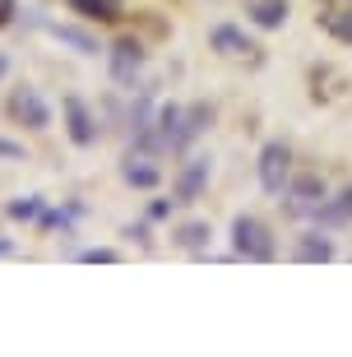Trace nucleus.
<instances>
[{"mask_svg": "<svg viewBox=\"0 0 352 357\" xmlns=\"http://www.w3.org/2000/svg\"><path fill=\"white\" fill-rule=\"evenodd\" d=\"M232 246L236 255H246V260H274V237H269V227L260 218H236L232 223Z\"/></svg>", "mask_w": 352, "mask_h": 357, "instance_id": "f257e3e1", "label": "nucleus"}, {"mask_svg": "<svg viewBox=\"0 0 352 357\" xmlns=\"http://www.w3.org/2000/svg\"><path fill=\"white\" fill-rule=\"evenodd\" d=\"M10 116L19 121V126H28V130H47V126H52L47 102H42L38 89H28V84H19V89L10 93Z\"/></svg>", "mask_w": 352, "mask_h": 357, "instance_id": "f03ea898", "label": "nucleus"}, {"mask_svg": "<svg viewBox=\"0 0 352 357\" xmlns=\"http://www.w3.org/2000/svg\"><path fill=\"white\" fill-rule=\"evenodd\" d=\"M283 199H287V213L292 218H315L320 204H325V181L320 176H301V181H292V190Z\"/></svg>", "mask_w": 352, "mask_h": 357, "instance_id": "7ed1b4c3", "label": "nucleus"}, {"mask_svg": "<svg viewBox=\"0 0 352 357\" xmlns=\"http://www.w3.org/2000/svg\"><path fill=\"white\" fill-rule=\"evenodd\" d=\"M287 162H292L287 144H264V153H260V181H264L269 195H283V190H287Z\"/></svg>", "mask_w": 352, "mask_h": 357, "instance_id": "20e7f679", "label": "nucleus"}, {"mask_svg": "<svg viewBox=\"0 0 352 357\" xmlns=\"http://www.w3.org/2000/svg\"><path fill=\"white\" fill-rule=\"evenodd\" d=\"M66 135L79 149H89L93 139H98V121H93V112L79 102V98H66Z\"/></svg>", "mask_w": 352, "mask_h": 357, "instance_id": "39448f33", "label": "nucleus"}, {"mask_svg": "<svg viewBox=\"0 0 352 357\" xmlns=\"http://www.w3.org/2000/svg\"><path fill=\"white\" fill-rule=\"evenodd\" d=\"M139 66H144V47L130 42V38H121L116 47H112V79L116 84H135Z\"/></svg>", "mask_w": 352, "mask_h": 357, "instance_id": "423d86ee", "label": "nucleus"}, {"mask_svg": "<svg viewBox=\"0 0 352 357\" xmlns=\"http://www.w3.org/2000/svg\"><path fill=\"white\" fill-rule=\"evenodd\" d=\"M320 24L339 42H352V0H320Z\"/></svg>", "mask_w": 352, "mask_h": 357, "instance_id": "0eeeda50", "label": "nucleus"}, {"mask_svg": "<svg viewBox=\"0 0 352 357\" xmlns=\"http://www.w3.org/2000/svg\"><path fill=\"white\" fill-rule=\"evenodd\" d=\"M209 121H213V112H209V107H204V102L185 107V112H181V126H176V135H171V153H181V149L190 144V139H195V135L204 130Z\"/></svg>", "mask_w": 352, "mask_h": 357, "instance_id": "6e6552de", "label": "nucleus"}, {"mask_svg": "<svg viewBox=\"0 0 352 357\" xmlns=\"http://www.w3.org/2000/svg\"><path fill=\"white\" fill-rule=\"evenodd\" d=\"M209 47H213V52H222V56H255V42H250L241 28H232V24L213 28V33H209Z\"/></svg>", "mask_w": 352, "mask_h": 357, "instance_id": "1a4fd4ad", "label": "nucleus"}, {"mask_svg": "<svg viewBox=\"0 0 352 357\" xmlns=\"http://www.w3.org/2000/svg\"><path fill=\"white\" fill-rule=\"evenodd\" d=\"M209 181V158H190L185 162V172L176 176V199H195Z\"/></svg>", "mask_w": 352, "mask_h": 357, "instance_id": "9d476101", "label": "nucleus"}, {"mask_svg": "<svg viewBox=\"0 0 352 357\" xmlns=\"http://www.w3.org/2000/svg\"><path fill=\"white\" fill-rule=\"evenodd\" d=\"M70 10L84 14V19H102V24H116V19H121V0H70Z\"/></svg>", "mask_w": 352, "mask_h": 357, "instance_id": "9b49d317", "label": "nucleus"}, {"mask_svg": "<svg viewBox=\"0 0 352 357\" xmlns=\"http://www.w3.org/2000/svg\"><path fill=\"white\" fill-rule=\"evenodd\" d=\"M315 218H320V223H329V227H334V223H348V218H352V185H348V190H343V195L325 199Z\"/></svg>", "mask_w": 352, "mask_h": 357, "instance_id": "f8f14e48", "label": "nucleus"}, {"mask_svg": "<svg viewBox=\"0 0 352 357\" xmlns=\"http://www.w3.org/2000/svg\"><path fill=\"white\" fill-rule=\"evenodd\" d=\"M52 38L56 42H66V47H75V52H84V56H93L98 52V42L84 33V28H70V24H52Z\"/></svg>", "mask_w": 352, "mask_h": 357, "instance_id": "ddd939ff", "label": "nucleus"}, {"mask_svg": "<svg viewBox=\"0 0 352 357\" xmlns=\"http://www.w3.org/2000/svg\"><path fill=\"white\" fill-rule=\"evenodd\" d=\"M121 172H125V181H130V185H144V190H148V185H158V167L148 158H135V153H130Z\"/></svg>", "mask_w": 352, "mask_h": 357, "instance_id": "4468645a", "label": "nucleus"}, {"mask_svg": "<svg viewBox=\"0 0 352 357\" xmlns=\"http://www.w3.org/2000/svg\"><path fill=\"white\" fill-rule=\"evenodd\" d=\"M171 241L185 246V251H199V246H209V223H181L171 232Z\"/></svg>", "mask_w": 352, "mask_h": 357, "instance_id": "2eb2a0df", "label": "nucleus"}, {"mask_svg": "<svg viewBox=\"0 0 352 357\" xmlns=\"http://www.w3.org/2000/svg\"><path fill=\"white\" fill-rule=\"evenodd\" d=\"M250 10H255V24L260 28H278L287 19V0H255Z\"/></svg>", "mask_w": 352, "mask_h": 357, "instance_id": "dca6fc26", "label": "nucleus"}, {"mask_svg": "<svg viewBox=\"0 0 352 357\" xmlns=\"http://www.w3.org/2000/svg\"><path fill=\"white\" fill-rule=\"evenodd\" d=\"M75 213H84V209H79V204H70V209H42L38 227H42V232H70Z\"/></svg>", "mask_w": 352, "mask_h": 357, "instance_id": "f3484780", "label": "nucleus"}, {"mask_svg": "<svg viewBox=\"0 0 352 357\" xmlns=\"http://www.w3.org/2000/svg\"><path fill=\"white\" fill-rule=\"evenodd\" d=\"M5 213H10L14 223H38V218H42V199L38 195H24V199H14Z\"/></svg>", "mask_w": 352, "mask_h": 357, "instance_id": "a211bd4d", "label": "nucleus"}, {"mask_svg": "<svg viewBox=\"0 0 352 357\" xmlns=\"http://www.w3.org/2000/svg\"><path fill=\"white\" fill-rule=\"evenodd\" d=\"M329 255H334V246H329L325 237H306L297 246V260H329Z\"/></svg>", "mask_w": 352, "mask_h": 357, "instance_id": "6ab92c4d", "label": "nucleus"}, {"mask_svg": "<svg viewBox=\"0 0 352 357\" xmlns=\"http://www.w3.org/2000/svg\"><path fill=\"white\" fill-rule=\"evenodd\" d=\"M79 260H89V265H116V251L112 246H89V251H79Z\"/></svg>", "mask_w": 352, "mask_h": 357, "instance_id": "aec40b11", "label": "nucleus"}, {"mask_svg": "<svg viewBox=\"0 0 352 357\" xmlns=\"http://www.w3.org/2000/svg\"><path fill=\"white\" fill-rule=\"evenodd\" d=\"M14 14H19V0H0V28H10Z\"/></svg>", "mask_w": 352, "mask_h": 357, "instance_id": "412c9836", "label": "nucleus"}, {"mask_svg": "<svg viewBox=\"0 0 352 357\" xmlns=\"http://www.w3.org/2000/svg\"><path fill=\"white\" fill-rule=\"evenodd\" d=\"M0 158H24V144H14V139L0 135Z\"/></svg>", "mask_w": 352, "mask_h": 357, "instance_id": "4be33fe9", "label": "nucleus"}, {"mask_svg": "<svg viewBox=\"0 0 352 357\" xmlns=\"http://www.w3.org/2000/svg\"><path fill=\"white\" fill-rule=\"evenodd\" d=\"M130 237L139 241V246H148V241H153V237H148V227H144V223H139V227H130Z\"/></svg>", "mask_w": 352, "mask_h": 357, "instance_id": "5701e85b", "label": "nucleus"}, {"mask_svg": "<svg viewBox=\"0 0 352 357\" xmlns=\"http://www.w3.org/2000/svg\"><path fill=\"white\" fill-rule=\"evenodd\" d=\"M5 70H10V61H5V56H0V79H5Z\"/></svg>", "mask_w": 352, "mask_h": 357, "instance_id": "b1692460", "label": "nucleus"}, {"mask_svg": "<svg viewBox=\"0 0 352 357\" xmlns=\"http://www.w3.org/2000/svg\"><path fill=\"white\" fill-rule=\"evenodd\" d=\"M0 255H10V241H5V237H0Z\"/></svg>", "mask_w": 352, "mask_h": 357, "instance_id": "393cba45", "label": "nucleus"}]
</instances>
